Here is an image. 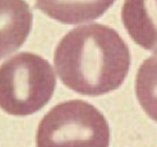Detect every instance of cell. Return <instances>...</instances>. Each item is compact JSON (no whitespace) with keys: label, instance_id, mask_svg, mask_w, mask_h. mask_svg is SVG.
I'll return each instance as SVG.
<instances>
[{"label":"cell","instance_id":"obj_7","mask_svg":"<svg viewBox=\"0 0 157 147\" xmlns=\"http://www.w3.org/2000/svg\"><path fill=\"white\" fill-rule=\"evenodd\" d=\"M136 94L145 113L157 122V52L140 65L136 77Z\"/></svg>","mask_w":157,"mask_h":147},{"label":"cell","instance_id":"obj_2","mask_svg":"<svg viewBox=\"0 0 157 147\" xmlns=\"http://www.w3.org/2000/svg\"><path fill=\"white\" fill-rule=\"evenodd\" d=\"M51 64L32 52H20L0 69V105L12 116H28L41 110L56 89Z\"/></svg>","mask_w":157,"mask_h":147},{"label":"cell","instance_id":"obj_5","mask_svg":"<svg viewBox=\"0 0 157 147\" xmlns=\"http://www.w3.org/2000/svg\"><path fill=\"white\" fill-rule=\"evenodd\" d=\"M115 0H36V8L63 24H80L103 15Z\"/></svg>","mask_w":157,"mask_h":147},{"label":"cell","instance_id":"obj_4","mask_svg":"<svg viewBox=\"0 0 157 147\" xmlns=\"http://www.w3.org/2000/svg\"><path fill=\"white\" fill-rule=\"evenodd\" d=\"M121 21L136 45L157 50V0H125Z\"/></svg>","mask_w":157,"mask_h":147},{"label":"cell","instance_id":"obj_1","mask_svg":"<svg viewBox=\"0 0 157 147\" xmlns=\"http://www.w3.org/2000/svg\"><path fill=\"white\" fill-rule=\"evenodd\" d=\"M129 48L114 28L89 24L69 31L54 52V65L62 83L86 96H101L117 89L129 73Z\"/></svg>","mask_w":157,"mask_h":147},{"label":"cell","instance_id":"obj_6","mask_svg":"<svg viewBox=\"0 0 157 147\" xmlns=\"http://www.w3.org/2000/svg\"><path fill=\"white\" fill-rule=\"evenodd\" d=\"M32 23L33 12L24 0H1V58L23 45Z\"/></svg>","mask_w":157,"mask_h":147},{"label":"cell","instance_id":"obj_3","mask_svg":"<svg viewBox=\"0 0 157 147\" xmlns=\"http://www.w3.org/2000/svg\"><path fill=\"white\" fill-rule=\"evenodd\" d=\"M109 126L88 101L67 100L44 116L36 133L37 147H109Z\"/></svg>","mask_w":157,"mask_h":147}]
</instances>
